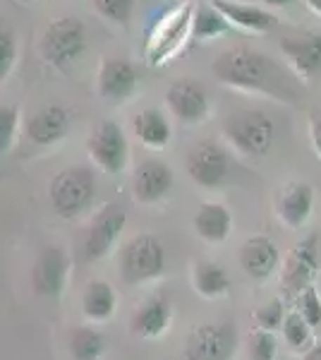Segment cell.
<instances>
[{"mask_svg": "<svg viewBox=\"0 0 321 360\" xmlns=\"http://www.w3.org/2000/svg\"><path fill=\"white\" fill-rule=\"evenodd\" d=\"M214 75L218 82H223L232 89L254 91V94H266L278 101H295L297 91L293 79L271 60L268 56L252 49H230L223 51L214 60Z\"/></svg>", "mask_w": 321, "mask_h": 360, "instance_id": "cell-1", "label": "cell"}, {"mask_svg": "<svg viewBox=\"0 0 321 360\" xmlns=\"http://www.w3.org/2000/svg\"><path fill=\"white\" fill-rule=\"evenodd\" d=\"M139 86V72L125 58H108L98 70V91L110 103H125Z\"/></svg>", "mask_w": 321, "mask_h": 360, "instance_id": "cell-15", "label": "cell"}, {"mask_svg": "<svg viewBox=\"0 0 321 360\" xmlns=\"http://www.w3.org/2000/svg\"><path fill=\"white\" fill-rule=\"evenodd\" d=\"M127 214L125 209L115 202H110L94 217V221L89 224L84 238V257L89 262H98V259L108 257V252L118 245L120 233L125 231Z\"/></svg>", "mask_w": 321, "mask_h": 360, "instance_id": "cell-10", "label": "cell"}, {"mask_svg": "<svg viewBox=\"0 0 321 360\" xmlns=\"http://www.w3.org/2000/svg\"><path fill=\"white\" fill-rule=\"evenodd\" d=\"M70 255L60 245H46L34 259L32 288L41 298H58L63 295L70 278Z\"/></svg>", "mask_w": 321, "mask_h": 360, "instance_id": "cell-9", "label": "cell"}, {"mask_svg": "<svg viewBox=\"0 0 321 360\" xmlns=\"http://www.w3.org/2000/svg\"><path fill=\"white\" fill-rule=\"evenodd\" d=\"M20 127V108L13 103H0V154L10 152Z\"/></svg>", "mask_w": 321, "mask_h": 360, "instance_id": "cell-32", "label": "cell"}, {"mask_svg": "<svg viewBox=\"0 0 321 360\" xmlns=\"http://www.w3.org/2000/svg\"><path fill=\"white\" fill-rule=\"evenodd\" d=\"M237 351V332L232 324L207 322L195 327L185 341V360H232Z\"/></svg>", "mask_w": 321, "mask_h": 360, "instance_id": "cell-7", "label": "cell"}, {"mask_svg": "<svg viewBox=\"0 0 321 360\" xmlns=\"http://www.w3.org/2000/svg\"><path fill=\"white\" fill-rule=\"evenodd\" d=\"M223 135L244 156H266L273 147L276 127L264 111H242L225 118Z\"/></svg>", "mask_w": 321, "mask_h": 360, "instance_id": "cell-6", "label": "cell"}, {"mask_svg": "<svg viewBox=\"0 0 321 360\" xmlns=\"http://www.w3.org/2000/svg\"><path fill=\"white\" fill-rule=\"evenodd\" d=\"M281 51L293 65L297 77L307 79L321 70V34L285 37L281 39Z\"/></svg>", "mask_w": 321, "mask_h": 360, "instance_id": "cell-18", "label": "cell"}, {"mask_svg": "<svg viewBox=\"0 0 321 360\" xmlns=\"http://www.w3.org/2000/svg\"><path fill=\"white\" fill-rule=\"evenodd\" d=\"M96 197V176L89 166H67L48 183V200L60 219H77Z\"/></svg>", "mask_w": 321, "mask_h": 360, "instance_id": "cell-2", "label": "cell"}, {"mask_svg": "<svg viewBox=\"0 0 321 360\" xmlns=\"http://www.w3.org/2000/svg\"><path fill=\"white\" fill-rule=\"evenodd\" d=\"M86 152L101 171L115 176V173L125 171L127 159H130V144H127L125 132L118 123L103 120L91 130L89 139H86Z\"/></svg>", "mask_w": 321, "mask_h": 360, "instance_id": "cell-8", "label": "cell"}, {"mask_svg": "<svg viewBox=\"0 0 321 360\" xmlns=\"http://www.w3.org/2000/svg\"><path fill=\"white\" fill-rule=\"evenodd\" d=\"M293 0H264V5L268 8H285V5H290Z\"/></svg>", "mask_w": 321, "mask_h": 360, "instance_id": "cell-37", "label": "cell"}, {"mask_svg": "<svg viewBox=\"0 0 321 360\" xmlns=\"http://www.w3.org/2000/svg\"><path fill=\"white\" fill-rule=\"evenodd\" d=\"M192 13H195V5L183 3L156 22L154 32L149 34V41H147V63L151 68L166 65L183 49V44L190 37Z\"/></svg>", "mask_w": 321, "mask_h": 360, "instance_id": "cell-4", "label": "cell"}, {"mask_svg": "<svg viewBox=\"0 0 321 360\" xmlns=\"http://www.w3.org/2000/svg\"><path fill=\"white\" fill-rule=\"evenodd\" d=\"M305 360H321V341H319V344H314V346L307 348Z\"/></svg>", "mask_w": 321, "mask_h": 360, "instance_id": "cell-36", "label": "cell"}, {"mask_svg": "<svg viewBox=\"0 0 321 360\" xmlns=\"http://www.w3.org/2000/svg\"><path fill=\"white\" fill-rule=\"evenodd\" d=\"M295 305H297V312H300L302 319H305L309 327H319L321 324V293L314 283H309V286H305L295 295Z\"/></svg>", "mask_w": 321, "mask_h": 360, "instance_id": "cell-30", "label": "cell"}, {"mask_svg": "<svg viewBox=\"0 0 321 360\" xmlns=\"http://www.w3.org/2000/svg\"><path fill=\"white\" fill-rule=\"evenodd\" d=\"M185 168H188L190 180L199 185V188H216V185H221L228 178L230 161H228V154L218 144L199 142L188 154Z\"/></svg>", "mask_w": 321, "mask_h": 360, "instance_id": "cell-13", "label": "cell"}, {"mask_svg": "<svg viewBox=\"0 0 321 360\" xmlns=\"http://www.w3.org/2000/svg\"><path fill=\"white\" fill-rule=\"evenodd\" d=\"M86 51V27L77 17H55L41 37V56L58 70L67 68Z\"/></svg>", "mask_w": 321, "mask_h": 360, "instance_id": "cell-5", "label": "cell"}, {"mask_svg": "<svg viewBox=\"0 0 321 360\" xmlns=\"http://www.w3.org/2000/svg\"><path fill=\"white\" fill-rule=\"evenodd\" d=\"M195 231L207 243H223L232 231V214L221 202H204L195 214Z\"/></svg>", "mask_w": 321, "mask_h": 360, "instance_id": "cell-22", "label": "cell"}, {"mask_svg": "<svg viewBox=\"0 0 321 360\" xmlns=\"http://www.w3.org/2000/svg\"><path fill=\"white\" fill-rule=\"evenodd\" d=\"M118 307V293L108 281L91 278L81 291V312L89 322H106L115 315Z\"/></svg>", "mask_w": 321, "mask_h": 360, "instance_id": "cell-23", "label": "cell"}, {"mask_svg": "<svg viewBox=\"0 0 321 360\" xmlns=\"http://www.w3.org/2000/svg\"><path fill=\"white\" fill-rule=\"evenodd\" d=\"M278 262H281V255H278V248L271 238L252 236L242 243L240 266L249 278H256V281L268 278L278 269Z\"/></svg>", "mask_w": 321, "mask_h": 360, "instance_id": "cell-17", "label": "cell"}, {"mask_svg": "<svg viewBox=\"0 0 321 360\" xmlns=\"http://www.w3.org/2000/svg\"><path fill=\"white\" fill-rule=\"evenodd\" d=\"M106 353V336L98 329L77 327L70 334V356L72 360H98Z\"/></svg>", "mask_w": 321, "mask_h": 360, "instance_id": "cell-27", "label": "cell"}, {"mask_svg": "<svg viewBox=\"0 0 321 360\" xmlns=\"http://www.w3.org/2000/svg\"><path fill=\"white\" fill-rule=\"evenodd\" d=\"M17 63V37L8 22L0 20V84L10 77Z\"/></svg>", "mask_w": 321, "mask_h": 360, "instance_id": "cell-31", "label": "cell"}, {"mask_svg": "<svg viewBox=\"0 0 321 360\" xmlns=\"http://www.w3.org/2000/svg\"><path fill=\"white\" fill-rule=\"evenodd\" d=\"M230 25L225 22V17L214 8V5H199L192 13V25H190V37H195L197 41H209L221 34H225Z\"/></svg>", "mask_w": 321, "mask_h": 360, "instance_id": "cell-26", "label": "cell"}, {"mask_svg": "<svg viewBox=\"0 0 321 360\" xmlns=\"http://www.w3.org/2000/svg\"><path fill=\"white\" fill-rule=\"evenodd\" d=\"M173 190V171L166 161L147 159L132 173V195L139 205H156Z\"/></svg>", "mask_w": 321, "mask_h": 360, "instance_id": "cell-14", "label": "cell"}, {"mask_svg": "<svg viewBox=\"0 0 321 360\" xmlns=\"http://www.w3.org/2000/svg\"><path fill=\"white\" fill-rule=\"evenodd\" d=\"M70 113L63 106H46L27 120V137L37 147H53L70 135Z\"/></svg>", "mask_w": 321, "mask_h": 360, "instance_id": "cell-16", "label": "cell"}, {"mask_svg": "<svg viewBox=\"0 0 321 360\" xmlns=\"http://www.w3.org/2000/svg\"><path fill=\"white\" fill-rule=\"evenodd\" d=\"M120 278L125 286H142L166 271V250L163 243L151 233H139L122 245L120 257Z\"/></svg>", "mask_w": 321, "mask_h": 360, "instance_id": "cell-3", "label": "cell"}, {"mask_svg": "<svg viewBox=\"0 0 321 360\" xmlns=\"http://www.w3.org/2000/svg\"><path fill=\"white\" fill-rule=\"evenodd\" d=\"M278 356V341L273 332L256 329L249 336V358L252 360H276Z\"/></svg>", "mask_w": 321, "mask_h": 360, "instance_id": "cell-33", "label": "cell"}, {"mask_svg": "<svg viewBox=\"0 0 321 360\" xmlns=\"http://www.w3.org/2000/svg\"><path fill=\"white\" fill-rule=\"evenodd\" d=\"M319 293H321V288H319Z\"/></svg>", "mask_w": 321, "mask_h": 360, "instance_id": "cell-40", "label": "cell"}, {"mask_svg": "<svg viewBox=\"0 0 321 360\" xmlns=\"http://www.w3.org/2000/svg\"><path fill=\"white\" fill-rule=\"evenodd\" d=\"M283 336L285 341H288V346L293 348V351H307L309 346H312V327L302 319L300 312H288V315L283 317Z\"/></svg>", "mask_w": 321, "mask_h": 360, "instance_id": "cell-28", "label": "cell"}, {"mask_svg": "<svg viewBox=\"0 0 321 360\" xmlns=\"http://www.w3.org/2000/svg\"><path fill=\"white\" fill-rule=\"evenodd\" d=\"M214 8L225 17L230 27H240L247 32H271L278 27V17L259 5L240 3V0H214Z\"/></svg>", "mask_w": 321, "mask_h": 360, "instance_id": "cell-19", "label": "cell"}, {"mask_svg": "<svg viewBox=\"0 0 321 360\" xmlns=\"http://www.w3.org/2000/svg\"><path fill=\"white\" fill-rule=\"evenodd\" d=\"M94 10L101 17H106L113 25H130L132 13L137 8V0H91Z\"/></svg>", "mask_w": 321, "mask_h": 360, "instance_id": "cell-29", "label": "cell"}, {"mask_svg": "<svg viewBox=\"0 0 321 360\" xmlns=\"http://www.w3.org/2000/svg\"><path fill=\"white\" fill-rule=\"evenodd\" d=\"M134 135L149 149H163L171 142V123L159 108H144L134 118Z\"/></svg>", "mask_w": 321, "mask_h": 360, "instance_id": "cell-24", "label": "cell"}, {"mask_svg": "<svg viewBox=\"0 0 321 360\" xmlns=\"http://www.w3.org/2000/svg\"><path fill=\"white\" fill-rule=\"evenodd\" d=\"M166 106L180 123L197 125L209 118V96L204 86L195 79H178L168 86L166 91Z\"/></svg>", "mask_w": 321, "mask_h": 360, "instance_id": "cell-12", "label": "cell"}, {"mask_svg": "<svg viewBox=\"0 0 321 360\" xmlns=\"http://www.w3.org/2000/svg\"><path fill=\"white\" fill-rule=\"evenodd\" d=\"M192 283L195 291L204 295V298H221L230 291V276L221 264L211 262V259H202L195 264L192 271Z\"/></svg>", "mask_w": 321, "mask_h": 360, "instance_id": "cell-25", "label": "cell"}, {"mask_svg": "<svg viewBox=\"0 0 321 360\" xmlns=\"http://www.w3.org/2000/svg\"><path fill=\"white\" fill-rule=\"evenodd\" d=\"M283 317H285V310H283V303L278 298L268 300L264 307L254 312V319L259 324V329H266V332H273L283 324Z\"/></svg>", "mask_w": 321, "mask_h": 360, "instance_id": "cell-34", "label": "cell"}, {"mask_svg": "<svg viewBox=\"0 0 321 360\" xmlns=\"http://www.w3.org/2000/svg\"><path fill=\"white\" fill-rule=\"evenodd\" d=\"M305 3L314 10V13H317V15L321 17V0H305Z\"/></svg>", "mask_w": 321, "mask_h": 360, "instance_id": "cell-38", "label": "cell"}, {"mask_svg": "<svg viewBox=\"0 0 321 360\" xmlns=\"http://www.w3.org/2000/svg\"><path fill=\"white\" fill-rule=\"evenodd\" d=\"M312 207H314V190L307 183H300V180L288 183L276 197L278 217L290 229L305 226L307 219L312 217Z\"/></svg>", "mask_w": 321, "mask_h": 360, "instance_id": "cell-20", "label": "cell"}, {"mask_svg": "<svg viewBox=\"0 0 321 360\" xmlns=\"http://www.w3.org/2000/svg\"><path fill=\"white\" fill-rule=\"evenodd\" d=\"M20 3H32V0H20Z\"/></svg>", "mask_w": 321, "mask_h": 360, "instance_id": "cell-39", "label": "cell"}, {"mask_svg": "<svg viewBox=\"0 0 321 360\" xmlns=\"http://www.w3.org/2000/svg\"><path fill=\"white\" fill-rule=\"evenodd\" d=\"M171 303L163 295H154L147 303L139 307L130 319V329L139 339H159L166 334L168 324H171Z\"/></svg>", "mask_w": 321, "mask_h": 360, "instance_id": "cell-21", "label": "cell"}, {"mask_svg": "<svg viewBox=\"0 0 321 360\" xmlns=\"http://www.w3.org/2000/svg\"><path fill=\"white\" fill-rule=\"evenodd\" d=\"M309 135H312V144H314V152L321 159V113H314L309 118Z\"/></svg>", "mask_w": 321, "mask_h": 360, "instance_id": "cell-35", "label": "cell"}, {"mask_svg": "<svg viewBox=\"0 0 321 360\" xmlns=\"http://www.w3.org/2000/svg\"><path fill=\"white\" fill-rule=\"evenodd\" d=\"M319 269V252H317V236H309L305 240H300L290 250L288 257L283 259L281 269V286L285 293H290L295 298L305 286L314 281Z\"/></svg>", "mask_w": 321, "mask_h": 360, "instance_id": "cell-11", "label": "cell"}]
</instances>
